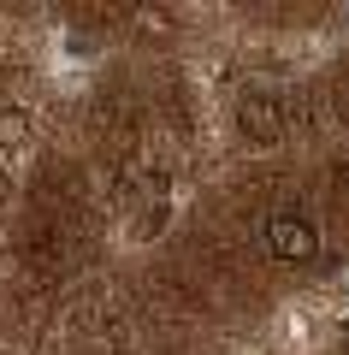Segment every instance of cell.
Here are the masks:
<instances>
[{
	"instance_id": "obj_2",
	"label": "cell",
	"mask_w": 349,
	"mask_h": 355,
	"mask_svg": "<svg viewBox=\"0 0 349 355\" xmlns=\"http://www.w3.org/2000/svg\"><path fill=\"white\" fill-rule=\"evenodd\" d=\"M237 125H243V137H255V142H278L284 137V107H278L273 95H243Z\"/></svg>"
},
{
	"instance_id": "obj_1",
	"label": "cell",
	"mask_w": 349,
	"mask_h": 355,
	"mask_svg": "<svg viewBox=\"0 0 349 355\" xmlns=\"http://www.w3.org/2000/svg\"><path fill=\"white\" fill-rule=\"evenodd\" d=\"M266 254L284 261V266H308L314 254H320V231L302 214H273L266 219Z\"/></svg>"
}]
</instances>
